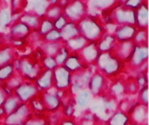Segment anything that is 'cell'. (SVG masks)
Listing matches in <instances>:
<instances>
[{"label": "cell", "mask_w": 149, "mask_h": 125, "mask_svg": "<svg viewBox=\"0 0 149 125\" xmlns=\"http://www.w3.org/2000/svg\"><path fill=\"white\" fill-rule=\"evenodd\" d=\"M77 27L79 35L88 42H98L106 33L104 23L96 16L86 15L77 23Z\"/></svg>", "instance_id": "cell-1"}, {"label": "cell", "mask_w": 149, "mask_h": 125, "mask_svg": "<svg viewBox=\"0 0 149 125\" xmlns=\"http://www.w3.org/2000/svg\"><path fill=\"white\" fill-rule=\"evenodd\" d=\"M13 64L16 73L25 81L35 82L43 70L38 59L31 56H23L20 58H17Z\"/></svg>", "instance_id": "cell-2"}, {"label": "cell", "mask_w": 149, "mask_h": 125, "mask_svg": "<svg viewBox=\"0 0 149 125\" xmlns=\"http://www.w3.org/2000/svg\"><path fill=\"white\" fill-rule=\"evenodd\" d=\"M125 64H126L122 60L112 52L100 53L95 63L97 70L106 77L116 76L123 70Z\"/></svg>", "instance_id": "cell-3"}, {"label": "cell", "mask_w": 149, "mask_h": 125, "mask_svg": "<svg viewBox=\"0 0 149 125\" xmlns=\"http://www.w3.org/2000/svg\"><path fill=\"white\" fill-rule=\"evenodd\" d=\"M63 14L67 18L68 22L78 23L88 14L86 2L79 0L67 1L63 7Z\"/></svg>", "instance_id": "cell-4"}, {"label": "cell", "mask_w": 149, "mask_h": 125, "mask_svg": "<svg viewBox=\"0 0 149 125\" xmlns=\"http://www.w3.org/2000/svg\"><path fill=\"white\" fill-rule=\"evenodd\" d=\"M32 116L31 110L28 104H20L19 106L3 121V125H24Z\"/></svg>", "instance_id": "cell-5"}, {"label": "cell", "mask_w": 149, "mask_h": 125, "mask_svg": "<svg viewBox=\"0 0 149 125\" xmlns=\"http://www.w3.org/2000/svg\"><path fill=\"white\" fill-rule=\"evenodd\" d=\"M40 91L36 86L34 82L25 81L14 90L13 95L18 99V101L22 104H28L33 98H35L38 95H39Z\"/></svg>", "instance_id": "cell-6"}, {"label": "cell", "mask_w": 149, "mask_h": 125, "mask_svg": "<svg viewBox=\"0 0 149 125\" xmlns=\"http://www.w3.org/2000/svg\"><path fill=\"white\" fill-rule=\"evenodd\" d=\"M93 73L94 71L91 70L90 67L88 69L82 70L79 72L73 73L72 77V84L69 89L70 92L73 96H75L81 90L87 89L88 84Z\"/></svg>", "instance_id": "cell-7"}, {"label": "cell", "mask_w": 149, "mask_h": 125, "mask_svg": "<svg viewBox=\"0 0 149 125\" xmlns=\"http://www.w3.org/2000/svg\"><path fill=\"white\" fill-rule=\"evenodd\" d=\"M72 74L65 66H57L52 70L53 88L58 91L69 90L72 84Z\"/></svg>", "instance_id": "cell-8"}, {"label": "cell", "mask_w": 149, "mask_h": 125, "mask_svg": "<svg viewBox=\"0 0 149 125\" xmlns=\"http://www.w3.org/2000/svg\"><path fill=\"white\" fill-rule=\"evenodd\" d=\"M39 97L45 112H53L61 109L59 92L54 88L39 93Z\"/></svg>", "instance_id": "cell-9"}, {"label": "cell", "mask_w": 149, "mask_h": 125, "mask_svg": "<svg viewBox=\"0 0 149 125\" xmlns=\"http://www.w3.org/2000/svg\"><path fill=\"white\" fill-rule=\"evenodd\" d=\"M148 44L143 45H136L134 48V50L128 59L126 61L125 64H127L131 68L136 69L139 67H142L148 64Z\"/></svg>", "instance_id": "cell-10"}, {"label": "cell", "mask_w": 149, "mask_h": 125, "mask_svg": "<svg viewBox=\"0 0 149 125\" xmlns=\"http://www.w3.org/2000/svg\"><path fill=\"white\" fill-rule=\"evenodd\" d=\"M107 77L97 70L93 74L90 82L88 84L87 89L94 97H103L106 94L105 90L107 89Z\"/></svg>", "instance_id": "cell-11"}, {"label": "cell", "mask_w": 149, "mask_h": 125, "mask_svg": "<svg viewBox=\"0 0 149 125\" xmlns=\"http://www.w3.org/2000/svg\"><path fill=\"white\" fill-rule=\"evenodd\" d=\"M31 32L32 31L31 30V29L20 21H17L11 23L9 28L10 38L14 43L24 41L27 37L31 36Z\"/></svg>", "instance_id": "cell-12"}, {"label": "cell", "mask_w": 149, "mask_h": 125, "mask_svg": "<svg viewBox=\"0 0 149 125\" xmlns=\"http://www.w3.org/2000/svg\"><path fill=\"white\" fill-rule=\"evenodd\" d=\"M78 54L86 65L89 67L94 65L100 55L97 42H89L79 52H78Z\"/></svg>", "instance_id": "cell-13"}, {"label": "cell", "mask_w": 149, "mask_h": 125, "mask_svg": "<svg viewBox=\"0 0 149 125\" xmlns=\"http://www.w3.org/2000/svg\"><path fill=\"white\" fill-rule=\"evenodd\" d=\"M51 5L50 1H26L25 6H24V12L32 13L40 18H44L45 17V13L48 10V8Z\"/></svg>", "instance_id": "cell-14"}, {"label": "cell", "mask_w": 149, "mask_h": 125, "mask_svg": "<svg viewBox=\"0 0 149 125\" xmlns=\"http://www.w3.org/2000/svg\"><path fill=\"white\" fill-rule=\"evenodd\" d=\"M137 30L138 29L135 25H130V24L120 25L117 27L114 32V36L118 43L130 42L134 40Z\"/></svg>", "instance_id": "cell-15"}, {"label": "cell", "mask_w": 149, "mask_h": 125, "mask_svg": "<svg viewBox=\"0 0 149 125\" xmlns=\"http://www.w3.org/2000/svg\"><path fill=\"white\" fill-rule=\"evenodd\" d=\"M118 42L113 34L105 33L101 38L97 42V47L100 53H109L113 52Z\"/></svg>", "instance_id": "cell-16"}, {"label": "cell", "mask_w": 149, "mask_h": 125, "mask_svg": "<svg viewBox=\"0 0 149 125\" xmlns=\"http://www.w3.org/2000/svg\"><path fill=\"white\" fill-rule=\"evenodd\" d=\"M34 83H35L36 86L38 87V90L40 91V93L53 88L52 70L43 69V70L38 76V77Z\"/></svg>", "instance_id": "cell-17"}, {"label": "cell", "mask_w": 149, "mask_h": 125, "mask_svg": "<svg viewBox=\"0 0 149 125\" xmlns=\"http://www.w3.org/2000/svg\"><path fill=\"white\" fill-rule=\"evenodd\" d=\"M135 25L138 30H148V2L142 4L135 10Z\"/></svg>", "instance_id": "cell-18"}, {"label": "cell", "mask_w": 149, "mask_h": 125, "mask_svg": "<svg viewBox=\"0 0 149 125\" xmlns=\"http://www.w3.org/2000/svg\"><path fill=\"white\" fill-rule=\"evenodd\" d=\"M63 66H65L72 74L89 68V66L83 63L78 53H71Z\"/></svg>", "instance_id": "cell-19"}, {"label": "cell", "mask_w": 149, "mask_h": 125, "mask_svg": "<svg viewBox=\"0 0 149 125\" xmlns=\"http://www.w3.org/2000/svg\"><path fill=\"white\" fill-rule=\"evenodd\" d=\"M132 124L148 125V106L138 104L129 115Z\"/></svg>", "instance_id": "cell-20"}, {"label": "cell", "mask_w": 149, "mask_h": 125, "mask_svg": "<svg viewBox=\"0 0 149 125\" xmlns=\"http://www.w3.org/2000/svg\"><path fill=\"white\" fill-rule=\"evenodd\" d=\"M134 46H135V44L133 41L118 43L116 45V48L113 53L117 57H119L120 60H122L124 63H126V61L128 59V57L132 54Z\"/></svg>", "instance_id": "cell-21"}, {"label": "cell", "mask_w": 149, "mask_h": 125, "mask_svg": "<svg viewBox=\"0 0 149 125\" xmlns=\"http://www.w3.org/2000/svg\"><path fill=\"white\" fill-rule=\"evenodd\" d=\"M17 50L10 44H5L0 48V67L14 63L17 58L16 57Z\"/></svg>", "instance_id": "cell-22"}, {"label": "cell", "mask_w": 149, "mask_h": 125, "mask_svg": "<svg viewBox=\"0 0 149 125\" xmlns=\"http://www.w3.org/2000/svg\"><path fill=\"white\" fill-rule=\"evenodd\" d=\"M42 18H40L39 17L32 14V13H29V12H23L19 17L20 22H22L23 23H24L25 25H27L31 30L33 31H38L40 23H41Z\"/></svg>", "instance_id": "cell-23"}, {"label": "cell", "mask_w": 149, "mask_h": 125, "mask_svg": "<svg viewBox=\"0 0 149 125\" xmlns=\"http://www.w3.org/2000/svg\"><path fill=\"white\" fill-rule=\"evenodd\" d=\"M93 98L94 97L92 95V93L89 91L88 89L83 90L76 95V97H74L75 105L80 109L85 110L90 106Z\"/></svg>", "instance_id": "cell-24"}, {"label": "cell", "mask_w": 149, "mask_h": 125, "mask_svg": "<svg viewBox=\"0 0 149 125\" xmlns=\"http://www.w3.org/2000/svg\"><path fill=\"white\" fill-rule=\"evenodd\" d=\"M118 2L116 1H113V0H103V1H90V2H86V5H87V13L88 11L92 10H101L102 12L110 9H113L116 3Z\"/></svg>", "instance_id": "cell-25"}, {"label": "cell", "mask_w": 149, "mask_h": 125, "mask_svg": "<svg viewBox=\"0 0 149 125\" xmlns=\"http://www.w3.org/2000/svg\"><path fill=\"white\" fill-rule=\"evenodd\" d=\"M11 9L10 3H4V5L0 9V30H4L10 28L11 24Z\"/></svg>", "instance_id": "cell-26"}, {"label": "cell", "mask_w": 149, "mask_h": 125, "mask_svg": "<svg viewBox=\"0 0 149 125\" xmlns=\"http://www.w3.org/2000/svg\"><path fill=\"white\" fill-rule=\"evenodd\" d=\"M60 34H61V37H62V42H64V43L79 36L77 23L68 22L65 24V26L60 30Z\"/></svg>", "instance_id": "cell-27"}, {"label": "cell", "mask_w": 149, "mask_h": 125, "mask_svg": "<svg viewBox=\"0 0 149 125\" xmlns=\"http://www.w3.org/2000/svg\"><path fill=\"white\" fill-rule=\"evenodd\" d=\"M65 43L60 41V42H43L41 44L39 50L42 52L43 56L46 57H52L56 55L59 48L64 44Z\"/></svg>", "instance_id": "cell-28"}, {"label": "cell", "mask_w": 149, "mask_h": 125, "mask_svg": "<svg viewBox=\"0 0 149 125\" xmlns=\"http://www.w3.org/2000/svg\"><path fill=\"white\" fill-rule=\"evenodd\" d=\"M130 123V117L120 110H117L112 114L106 122L107 125H128Z\"/></svg>", "instance_id": "cell-29"}, {"label": "cell", "mask_w": 149, "mask_h": 125, "mask_svg": "<svg viewBox=\"0 0 149 125\" xmlns=\"http://www.w3.org/2000/svg\"><path fill=\"white\" fill-rule=\"evenodd\" d=\"M89 42L84 38L82 36H78L67 42L65 43V46L68 48V50H70L71 53H78Z\"/></svg>", "instance_id": "cell-30"}, {"label": "cell", "mask_w": 149, "mask_h": 125, "mask_svg": "<svg viewBox=\"0 0 149 125\" xmlns=\"http://www.w3.org/2000/svg\"><path fill=\"white\" fill-rule=\"evenodd\" d=\"M50 2H51V5L48 8L45 17L52 21H54L59 16L63 14V7L60 5L58 1L54 0V1H50Z\"/></svg>", "instance_id": "cell-31"}, {"label": "cell", "mask_w": 149, "mask_h": 125, "mask_svg": "<svg viewBox=\"0 0 149 125\" xmlns=\"http://www.w3.org/2000/svg\"><path fill=\"white\" fill-rule=\"evenodd\" d=\"M20 104L21 103L18 101V99L12 94V95H10L7 97V98H6L2 108L3 109L6 116H8L10 114H11L19 106Z\"/></svg>", "instance_id": "cell-32"}, {"label": "cell", "mask_w": 149, "mask_h": 125, "mask_svg": "<svg viewBox=\"0 0 149 125\" xmlns=\"http://www.w3.org/2000/svg\"><path fill=\"white\" fill-rule=\"evenodd\" d=\"M71 54L70 50H68V48L65 46V44H64L59 50H58V52L56 53V55L54 56V59L56 61V64L58 66H62L64 65V64L65 63V61L67 60L69 55Z\"/></svg>", "instance_id": "cell-33"}, {"label": "cell", "mask_w": 149, "mask_h": 125, "mask_svg": "<svg viewBox=\"0 0 149 125\" xmlns=\"http://www.w3.org/2000/svg\"><path fill=\"white\" fill-rule=\"evenodd\" d=\"M15 73L16 71L13 63L0 67V82L4 83L8 81L10 78H11L14 76Z\"/></svg>", "instance_id": "cell-34"}, {"label": "cell", "mask_w": 149, "mask_h": 125, "mask_svg": "<svg viewBox=\"0 0 149 125\" xmlns=\"http://www.w3.org/2000/svg\"><path fill=\"white\" fill-rule=\"evenodd\" d=\"M53 28V22L48 18H42L41 20V23H40V25H39V28L38 30V34L39 35L40 37H44L45 34H47L49 31H51Z\"/></svg>", "instance_id": "cell-35"}, {"label": "cell", "mask_w": 149, "mask_h": 125, "mask_svg": "<svg viewBox=\"0 0 149 125\" xmlns=\"http://www.w3.org/2000/svg\"><path fill=\"white\" fill-rule=\"evenodd\" d=\"M40 65L44 70H53L58 65L56 64V61L54 59V57H46L44 56L40 60H39Z\"/></svg>", "instance_id": "cell-36"}, {"label": "cell", "mask_w": 149, "mask_h": 125, "mask_svg": "<svg viewBox=\"0 0 149 125\" xmlns=\"http://www.w3.org/2000/svg\"><path fill=\"white\" fill-rule=\"evenodd\" d=\"M133 42L136 45L148 44V30H138Z\"/></svg>", "instance_id": "cell-37"}, {"label": "cell", "mask_w": 149, "mask_h": 125, "mask_svg": "<svg viewBox=\"0 0 149 125\" xmlns=\"http://www.w3.org/2000/svg\"><path fill=\"white\" fill-rule=\"evenodd\" d=\"M41 39L43 40V42H60V41H62L60 31L57 30L55 29H52L51 31H49L44 37H42Z\"/></svg>", "instance_id": "cell-38"}, {"label": "cell", "mask_w": 149, "mask_h": 125, "mask_svg": "<svg viewBox=\"0 0 149 125\" xmlns=\"http://www.w3.org/2000/svg\"><path fill=\"white\" fill-rule=\"evenodd\" d=\"M46 116H41V115H36L32 113V116L24 123V125H48L46 118Z\"/></svg>", "instance_id": "cell-39"}, {"label": "cell", "mask_w": 149, "mask_h": 125, "mask_svg": "<svg viewBox=\"0 0 149 125\" xmlns=\"http://www.w3.org/2000/svg\"><path fill=\"white\" fill-rule=\"evenodd\" d=\"M124 93H126L125 90V84L120 82V83H115L112 85L111 87V91L110 94L112 95V97L115 98V97L121 96Z\"/></svg>", "instance_id": "cell-40"}, {"label": "cell", "mask_w": 149, "mask_h": 125, "mask_svg": "<svg viewBox=\"0 0 149 125\" xmlns=\"http://www.w3.org/2000/svg\"><path fill=\"white\" fill-rule=\"evenodd\" d=\"M125 90H126V93L130 94V95L138 93V91L140 90V88L138 86V84H137L135 78L132 79L131 81L125 84Z\"/></svg>", "instance_id": "cell-41"}, {"label": "cell", "mask_w": 149, "mask_h": 125, "mask_svg": "<svg viewBox=\"0 0 149 125\" xmlns=\"http://www.w3.org/2000/svg\"><path fill=\"white\" fill-rule=\"evenodd\" d=\"M140 104L148 106V86L146 85L140 89L139 91V101Z\"/></svg>", "instance_id": "cell-42"}, {"label": "cell", "mask_w": 149, "mask_h": 125, "mask_svg": "<svg viewBox=\"0 0 149 125\" xmlns=\"http://www.w3.org/2000/svg\"><path fill=\"white\" fill-rule=\"evenodd\" d=\"M53 22V28L57 30H61L65 26V24L68 23V20L67 18L64 16V14H62L61 16H59L57 19H55Z\"/></svg>", "instance_id": "cell-43"}, {"label": "cell", "mask_w": 149, "mask_h": 125, "mask_svg": "<svg viewBox=\"0 0 149 125\" xmlns=\"http://www.w3.org/2000/svg\"><path fill=\"white\" fill-rule=\"evenodd\" d=\"M144 1H141V0H130V1H125V2H123L122 3H123V5L124 6H126L127 8H128V9H130V10H136L141 4H142V3H143Z\"/></svg>", "instance_id": "cell-44"}, {"label": "cell", "mask_w": 149, "mask_h": 125, "mask_svg": "<svg viewBox=\"0 0 149 125\" xmlns=\"http://www.w3.org/2000/svg\"><path fill=\"white\" fill-rule=\"evenodd\" d=\"M58 125H79L78 122L73 119L72 117H65L63 120L59 123Z\"/></svg>", "instance_id": "cell-45"}, {"label": "cell", "mask_w": 149, "mask_h": 125, "mask_svg": "<svg viewBox=\"0 0 149 125\" xmlns=\"http://www.w3.org/2000/svg\"><path fill=\"white\" fill-rule=\"evenodd\" d=\"M7 95H6V93L4 92V90L2 89V87H0V108H2L3 107V104H4V102H5V100H6V98H7Z\"/></svg>", "instance_id": "cell-46"}, {"label": "cell", "mask_w": 149, "mask_h": 125, "mask_svg": "<svg viewBox=\"0 0 149 125\" xmlns=\"http://www.w3.org/2000/svg\"><path fill=\"white\" fill-rule=\"evenodd\" d=\"M5 44H7L5 43V37H4V35L2 32H0V48L3 47Z\"/></svg>", "instance_id": "cell-47"}, {"label": "cell", "mask_w": 149, "mask_h": 125, "mask_svg": "<svg viewBox=\"0 0 149 125\" xmlns=\"http://www.w3.org/2000/svg\"><path fill=\"white\" fill-rule=\"evenodd\" d=\"M5 117H6V114L3 110V109L0 108V124H3V121L4 120Z\"/></svg>", "instance_id": "cell-48"}, {"label": "cell", "mask_w": 149, "mask_h": 125, "mask_svg": "<svg viewBox=\"0 0 149 125\" xmlns=\"http://www.w3.org/2000/svg\"><path fill=\"white\" fill-rule=\"evenodd\" d=\"M128 125H140V124H132V123H130Z\"/></svg>", "instance_id": "cell-49"}, {"label": "cell", "mask_w": 149, "mask_h": 125, "mask_svg": "<svg viewBox=\"0 0 149 125\" xmlns=\"http://www.w3.org/2000/svg\"><path fill=\"white\" fill-rule=\"evenodd\" d=\"M2 84H3V83H2V82H0V87L2 86Z\"/></svg>", "instance_id": "cell-50"}, {"label": "cell", "mask_w": 149, "mask_h": 125, "mask_svg": "<svg viewBox=\"0 0 149 125\" xmlns=\"http://www.w3.org/2000/svg\"><path fill=\"white\" fill-rule=\"evenodd\" d=\"M106 125H107V124H106Z\"/></svg>", "instance_id": "cell-51"}]
</instances>
